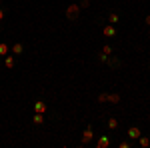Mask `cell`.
I'll return each mask as SVG.
<instances>
[{
	"instance_id": "6da1fadb",
	"label": "cell",
	"mask_w": 150,
	"mask_h": 148,
	"mask_svg": "<svg viewBox=\"0 0 150 148\" xmlns=\"http://www.w3.org/2000/svg\"><path fill=\"white\" fill-rule=\"evenodd\" d=\"M78 14H80V6L78 4H70L68 8H66V18L68 20H76Z\"/></svg>"
},
{
	"instance_id": "7a4b0ae2",
	"label": "cell",
	"mask_w": 150,
	"mask_h": 148,
	"mask_svg": "<svg viewBox=\"0 0 150 148\" xmlns=\"http://www.w3.org/2000/svg\"><path fill=\"white\" fill-rule=\"evenodd\" d=\"M110 146V138L108 136H100L96 140V148H108Z\"/></svg>"
},
{
	"instance_id": "3957f363",
	"label": "cell",
	"mask_w": 150,
	"mask_h": 148,
	"mask_svg": "<svg viewBox=\"0 0 150 148\" xmlns=\"http://www.w3.org/2000/svg\"><path fill=\"white\" fill-rule=\"evenodd\" d=\"M102 32H104V36H106V38H112V36H116V28L112 26V24H106Z\"/></svg>"
},
{
	"instance_id": "277c9868",
	"label": "cell",
	"mask_w": 150,
	"mask_h": 148,
	"mask_svg": "<svg viewBox=\"0 0 150 148\" xmlns=\"http://www.w3.org/2000/svg\"><path fill=\"white\" fill-rule=\"evenodd\" d=\"M94 138V132H92V128H90V126H88V128H86V130H84V134H82V142H84V144H86V142H90V140H92Z\"/></svg>"
},
{
	"instance_id": "5b68a950",
	"label": "cell",
	"mask_w": 150,
	"mask_h": 148,
	"mask_svg": "<svg viewBox=\"0 0 150 148\" xmlns=\"http://www.w3.org/2000/svg\"><path fill=\"white\" fill-rule=\"evenodd\" d=\"M140 134H142V132H140V128H138V126H132V128L128 130V138H134V140H138Z\"/></svg>"
},
{
	"instance_id": "8992f818",
	"label": "cell",
	"mask_w": 150,
	"mask_h": 148,
	"mask_svg": "<svg viewBox=\"0 0 150 148\" xmlns=\"http://www.w3.org/2000/svg\"><path fill=\"white\" fill-rule=\"evenodd\" d=\"M48 110V106L44 102H40V100H38V102H34V112H40V114H44Z\"/></svg>"
},
{
	"instance_id": "52a82bcc",
	"label": "cell",
	"mask_w": 150,
	"mask_h": 148,
	"mask_svg": "<svg viewBox=\"0 0 150 148\" xmlns=\"http://www.w3.org/2000/svg\"><path fill=\"white\" fill-rule=\"evenodd\" d=\"M22 50H24V46L20 44V42H16V44L12 46V54H14V56H18V54H22Z\"/></svg>"
},
{
	"instance_id": "ba28073f",
	"label": "cell",
	"mask_w": 150,
	"mask_h": 148,
	"mask_svg": "<svg viewBox=\"0 0 150 148\" xmlns=\"http://www.w3.org/2000/svg\"><path fill=\"white\" fill-rule=\"evenodd\" d=\"M32 122H34V124H42V122H44V114L34 112V116H32Z\"/></svg>"
},
{
	"instance_id": "9c48e42d",
	"label": "cell",
	"mask_w": 150,
	"mask_h": 148,
	"mask_svg": "<svg viewBox=\"0 0 150 148\" xmlns=\"http://www.w3.org/2000/svg\"><path fill=\"white\" fill-rule=\"evenodd\" d=\"M4 64H6V68H14V54H6Z\"/></svg>"
},
{
	"instance_id": "30bf717a",
	"label": "cell",
	"mask_w": 150,
	"mask_h": 148,
	"mask_svg": "<svg viewBox=\"0 0 150 148\" xmlns=\"http://www.w3.org/2000/svg\"><path fill=\"white\" fill-rule=\"evenodd\" d=\"M8 50H10V48H8L6 42H0V56H6V54H8Z\"/></svg>"
},
{
	"instance_id": "8fae6325",
	"label": "cell",
	"mask_w": 150,
	"mask_h": 148,
	"mask_svg": "<svg viewBox=\"0 0 150 148\" xmlns=\"http://www.w3.org/2000/svg\"><path fill=\"white\" fill-rule=\"evenodd\" d=\"M138 144H140L142 148L150 146V138H146V136H140V138H138Z\"/></svg>"
},
{
	"instance_id": "7c38bea8",
	"label": "cell",
	"mask_w": 150,
	"mask_h": 148,
	"mask_svg": "<svg viewBox=\"0 0 150 148\" xmlns=\"http://www.w3.org/2000/svg\"><path fill=\"white\" fill-rule=\"evenodd\" d=\"M118 100H120V96H118V94H108V102L116 104V102H118Z\"/></svg>"
},
{
	"instance_id": "4fadbf2b",
	"label": "cell",
	"mask_w": 150,
	"mask_h": 148,
	"mask_svg": "<svg viewBox=\"0 0 150 148\" xmlns=\"http://www.w3.org/2000/svg\"><path fill=\"white\" fill-rule=\"evenodd\" d=\"M108 128H112V130L118 128V120H116V118H110V120H108Z\"/></svg>"
},
{
	"instance_id": "5bb4252c",
	"label": "cell",
	"mask_w": 150,
	"mask_h": 148,
	"mask_svg": "<svg viewBox=\"0 0 150 148\" xmlns=\"http://www.w3.org/2000/svg\"><path fill=\"white\" fill-rule=\"evenodd\" d=\"M102 54H106V56H110V54H112V46H108V44H106V46L102 48Z\"/></svg>"
},
{
	"instance_id": "9a60e30c",
	"label": "cell",
	"mask_w": 150,
	"mask_h": 148,
	"mask_svg": "<svg viewBox=\"0 0 150 148\" xmlns=\"http://www.w3.org/2000/svg\"><path fill=\"white\" fill-rule=\"evenodd\" d=\"M108 20H110L112 24H114V22H118V14H114V12H112V14L108 16Z\"/></svg>"
},
{
	"instance_id": "2e32d148",
	"label": "cell",
	"mask_w": 150,
	"mask_h": 148,
	"mask_svg": "<svg viewBox=\"0 0 150 148\" xmlns=\"http://www.w3.org/2000/svg\"><path fill=\"white\" fill-rule=\"evenodd\" d=\"M108 64H110V66H118V64H120V62H118V60H116V58H108Z\"/></svg>"
},
{
	"instance_id": "e0dca14e",
	"label": "cell",
	"mask_w": 150,
	"mask_h": 148,
	"mask_svg": "<svg viewBox=\"0 0 150 148\" xmlns=\"http://www.w3.org/2000/svg\"><path fill=\"white\" fill-rule=\"evenodd\" d=\"M106 100H108V94H100L98 96V102H106Z\"/></svg>"
},
{
	"instance_id": "ac0fdd59",
	"label": "cell",
	"mask_w": 150,
	"mask_h": 148,
	"mask_svg": "<svg viewBox=\"0 0 150 148\" xmlns=\"http://www.w3.org/2000/svg\"><path fill=\"white\" fill-rule=\"evenodd\" d=\"M88 4H90V2H88V0H82V4H80V8H88Z\"/></svg>"
},
{
	"instance_id": "d6986e66",
	"label": "cell",
	"mask_w": 150,
	"mask_h": 148,
	"mask_svg": "<svg viewBox=\"0 0 150 148\" xmlns=\"http://www.w3.org/2000/svg\"><path fill=\"white\" fill-rule=\"evenodd\" d=\"M2 18H4V10L0 8V22H2Z\"/></svg>"
},
{
	"instance_id": "ffe728a7",
	"label": "cell",
	"mask_w": 150,
	"mask_h": 148,
	"mask_svg": "<svg viewBox=\"0 0 150 148\" xmlns=\"http://www.w3.org/2000/svg\"><path fill=\"white\" fill-rule=\"evenodd\" d=\"M146 24H148V26H150V14H148V16H146Z\"/></svg>"
}]
</instances>
